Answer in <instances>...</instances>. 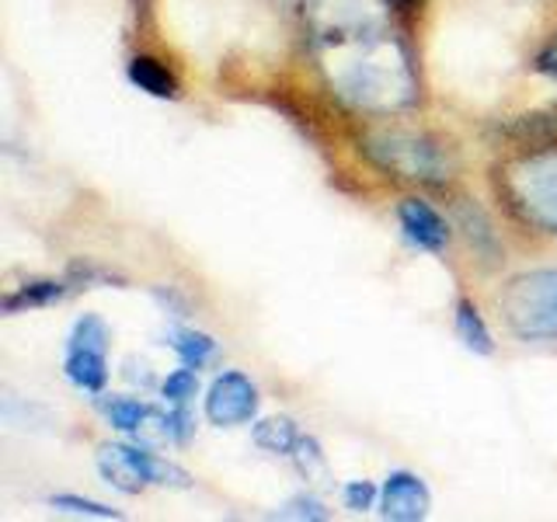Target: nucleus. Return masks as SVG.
Returning <instances> with one entry per match:
<instances>
[{
	"label": "nucleus",
	"mask_w": 557,
	"mask_h": 522,
	"mask_svg": "<svg viewBox=\"0 0 557 522\" xmlns=\"http://www.w3.org/2000/svg\"><path fill=\"white\" fill-rule=\"evenodd\" d=\"M313 52L327 84L356 109L394 112L414 101V70L383 0H318Z\"/></svg>",
	"instance_id": "1"
},
{
	"label": "nucleus",
	"mask_w": 557,
	"mask_h": 522,
	"mask_svg": "<svg viewBox=\"0 0 557 522\" xmlns=\"http://www.w3.org/2000/svg\"><path fill=\"white\" fill-rule=\"evenodd\" d=\"M498 191L512 213L544 234H557V147L516 153L498 167Z\"/></svg>",
	"instance_id": "2"
},
{
	"label": "nucleus",
	"mask_w": 557,
	"mask_h": 522,
	"mask_svg": "<svg viewBox=\"0 0 557 522\" xmlns=\"http://www.w3.org/2000/svg\"><path fill=\"white\" fill-rule=\"evenodd\" d=\"M502 321L522 341L557 338V269H536L516 275L498 293Z\"/></svg>",
	"instance_id": "3"
},
{
	"label": "nucleus",
	"mask_w": 557,
	"mask_h": 522,
	"mask_svg": "<svg viewBox=\"0 0 557 522\" xmlns=\"http://www.w3.org/2000/svg\"><path fill=\"white\" fill-rule=\"evenodd\" d=\"M366 153H370L383 171H394L400 178H411V182H443L449 171L440 144H432V139L414 136V133L370 136L366 139Z\"/></svg>",
	"instance_id": "4"
},
{
	"label": "nucleus",
	"mask_w": 557,
	"mask_h": 522,
	"mask_svg": "<svg viewBox=\"0 0 557 522\" xmlns=\"http://www.w3.org/2000/svg\"><path fill=\"white\" fill-rule=\"evenodd\" d=\"M98 470L104 474V481L115 484L119 492H129V495H136L139 487H150V484L188 487V481H191L182 467L153 457V452H147V449L122 446V443L98 449Z\"/></svg>",
	"instance_id": "5"
},
{
	"label": "nucleus",
	"mask_w": 557,
	"mask_h": 522,
	"mask_svg": "<svg viewBox=\"0 0 557 522\" xmlns=\"http://www.w3.org/2000/svg\"><path fill=\"white\" fill-rule=\"evenodd\" d=\"M63 373L84 394H101L109 383V327L95 313L81 318L70 331Z\"/></svg>",
	"instance_id": "6"
},
{
	"label": "nucleus",
	"mask_w": 557,
	"mask_h": 522,
	"mask_svg": "<svg viewBox=\"0 0 557 522\" xmlns=\"http://www.w3.org/2000/svg\"><path fill=\"white\" fill-rule=\"evenodd\" d=\"M255 414H258V387L255 383L237 370L220 373L206 394V418L209 422L220 425V428H231V425L251 422Z\"/></svg>",
	"instance_id": "7"
},
{
	"label": "nucleus",
	"mask_w": 557,
	"mask_h": 522,
	"mask_svg": "<svg viewBox=\"0 0 557 522\" xmlns=\"http://www.w3.org/2000/svg\"><path fill=\"white\" fill-rule=\"evenodd\" d=\"M432 495L425 481L418 474H408V470H394V474L383 481L380 487V512L383 519L394 522H418L429 515Z\"/></svg>",
	"instance_id": "8"
},
{
	"label": "nucleus",
	"mask_w": 557,
	"mask_h": 522,
	"mask_svg": "<svg viewBox=\"0 0 557 522\" xmlns=\"http://www.w3.org/2000/svg\"><path fill=\"white\" fill-rule=\"evenodd\" d=\"M397 220H400V231H405V237L418 251L440 254L449 244V223L435 213L425 199H405L397 206Z\"/></svg>",
	"instance_id": "9"
},
{
	"label": "nucleus",
	"mask_w": 557,
	"mask_h": 522,
	"mask_svg": "<svg viewBox=\"0 0 557 522\" xmlns=\"http://www.w3.org/2000/svg\"><path fill=\"white\" fill-rule=\"evenodd\" d=\"M255 443L269 452H278V457H300V452L310 446V439H304V432L296 428L289 418H269V422H258Z\"/></svg>",
	"instance_id": "10"
},
{
	"label": "nucleus",
	"mask_w": 557,
	"mask_h": 522,
	"mask_svg": "<svg viewBox=\"0 0 557 522\" xmlns=\"http://www.w3.org/2000/svg\"><path fill=\"white\" fill-rule=\"evenodd\" d=\"M126 74H129V80L139 87V91H147L153 98H174V95H178V80H174L171 70L161 60H153V57H133Z\"/></svg>",
	"instance_id": "11"
},
{
	"label": "nucleus",
	"mask_w": 557,
	"mask_h": 522,
	"mask_svg": "<svg viewBox=\"0 0 557 522\" xmlns=\"http://www.w3.org/2000/svg\"><path fill=\"white\" fill-rule=\"evenodd\" d=\"M74 289L70 283H57V278H42V283H25L22 289H14L4 296V313H17V310H32V307H49L63 300V296Z\"/></svg>",
	"instance_id": "12"
},
{
	"label": "nucleus",
	"mask_w": 557,
	"mask_h": 522,
	"mask_svg": "<svg viewBox=\"0 0 557 522\" xmlns=\"http://www.w3.org/2000/svg\"><path fill=\"white\" fill-rule=\"evenodd\" d=\"M457 335H460V341L470 348V352H478V356H492L495 352L492 331H487L481 310L474 303H467V300L457 303Z\"/></svg>",
	"instance_id": "13"
},
{
	"label": "nucleus",
	"mask_w": 557,
	"mask_h": 522,
	"mask_svg": "<svg viewBox=\"0 0 557 522\" xmlns=\"http://www.w3.org/2000/svg\"><path fill=\"white\" fill-rule=\"evenodd\" d=\"M104 418H109L112 428L119 432H139L153 418V408L133 397H112V400H104Z\"/></svg>",
	"instance_id": "14"
},
{
	"label": "nucleus",
	"mask_w": 557,
	"mask_h": 522,
	"mask_svg": "<svg viewBox=\"0 0 557 522\" xmlns=\"http://www.w3.org/2000/svg\"><path fill=\"white\" fill-rule=\"evenodd\" d=\"M168 345L182 356L185 365H191V370H202L216 352V341L209 335H199V331H178V335H171Z\"/></svg>",
	"instance_id": "15"
},
{
	"label": "nucleus",
	"mask_w": 557,
	"mask_h": 522,
	"mask_svg": "<svg viewBox=\"0 0 557 522\" xmlns=\"http://www.w3.org/2000/svg\"><path fill=\"white\" fill-rule=\"evenodd\" d=\"M199 370H191V365H182V370H174L164 383H161V394L168 397V405L174 408H185L191 397L199 394Z\"/></svg>",
	"instance_id": "16"
},
{
	"label": "nucleus",
	"mask_w": 557,
	"mask_h": 522,
	"mask_svg": "<svg viewBox=\"0 0 557 522\" xmlns=\"http://www.w3.org/2000/svg\"><path fill=\"white\" fill-rule=\"evenodd\" d=\"M49 505L57 512H70V515H95V519H119L115 509L101 501H91V498H77V495H52Z\"/></svg>",
	"instance_id": "17"
},
{
	"label": "nucleus",
	"mask_w": 557,
	"mask_h": 522,
	"mask_svg": "<svg viewBox=\"0 0 557 522\" xmlns=\"http://www.w3.org/2000/svg\"><path fill=\"white\" fill-rule=\"evenodd\" d=\"M342 498H345V509H352V512H366V509H373V501H376V487L370 481H348L342 487Z\"/></svg>",
	"instance_id": "18"
},
{
	"label": "nucleus",
	"mask_w": 557,
	"mask_h": 522,
	"mask_svg": "<svg viewBox=\"0 0 557 522\" xmlns=\"http://www.w3.org/2000/svg\"><path fill=\"white\" fill-rule=\"evenodd\" d=\"M278 515H296V519H324L321 505H318V501H310V498H307V501H304V498H300V501H293V505H289V512H278Z\"/></svg>",
	"instance_id": "19"
},
{
	"label": "nucleus",
	"mask_w": 557,
	"mask_h": 522,
	"mask_svg": "<svg viewBox=\"0 0 557 522\" xmlns=\"http://www.w3.org/2000/svg\"><path fill=\"white\" fill-rule=\"evenodd\" d=\"M536 70L540 74H550V77H557V39L540 52V60H536Z\"/></svg>",
	"instance_id": "20"
},
{
	"label": "nucleus",
	"mask_w": 557,
	"mask_h": 522,
	"mask_svg": "<svg viewBox=\"0 0 557 522\" xmlns=\"http://www.w3.org/2000/svg\"><path fill=\"white\" fill-rule=\"evenodd\" d=\"M397 4H408V0H397Z\"/></svg>",
	"instance_id": "21"
}]
</instances>
